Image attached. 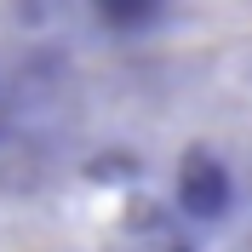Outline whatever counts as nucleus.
<instances>
[{"instance_id": "obj_1", "label": "nucleus", "mask_w": 252, "mask_h": 252, "mask_svg": "<svg viewBox=\"0 0 252 252\" xmlns=\"http://www.w3.org/2000/svg\"><path fill=\"white\" fill-rule=\"evenodd\" d=\"M0 252H115L58 184L0 178Z\"/></svg>"}]
</instances>
